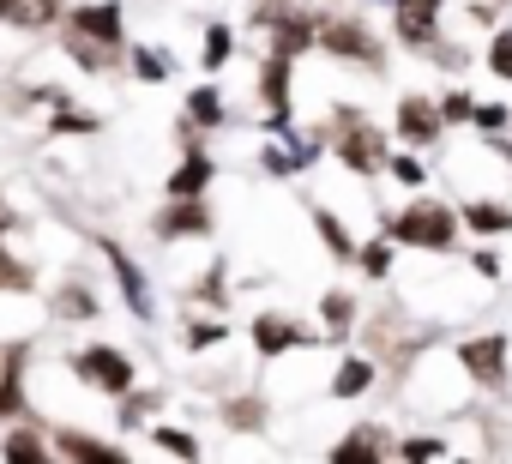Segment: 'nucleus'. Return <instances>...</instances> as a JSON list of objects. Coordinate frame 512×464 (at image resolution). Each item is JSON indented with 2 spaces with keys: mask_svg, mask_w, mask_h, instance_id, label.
I'll return each mask as SVG.
<instances>
[{
  "mask_svg": "<svg viewBox=\"0 0 512 464\" xmlns=\"http://www.w3.org/2000/svg\"><path fill=\"white\" fill-rule=\"evenodd\" d=\"M67 55L85 73H109L127 61V19H121V0H97V7L67 13Z\"/></svg>",
  "mask_w": 512,
  "mask_h": 464,
  "instance_id": "obj_1",
  "label": "nucleus"
},
{
  "mask_svg": "<svg viewBox=\"0 0 512 464\" xmlns=\"http://www.w3.org/2000/svg\"><path fill=\"white\" fill-rule=\"evenodd\" d=\"M386 236H392V242H404V248L452 254V248H458V217H452L446 205H434V199H416L410 211H398V217H392Z\"/></svg>",
  "mask_w": 512,
  "mask_h": 464,
  "instance_id": "obj_2",
  "label": "nucleus"
},
{
  "mask_svg": "<svg viewBox=\"0 0 512 464\" xmlns=\"http://www.w3.org/2000/svg\"><path fill=\"white\" fill-rule=\"evenodd\" d=\"M332 151L356 169V175H380L386 163H392V145H386V133L362 115V109H338V139H332Z\"/></svg>",
  "mask_w": 512,
  "mask_h": 464,
  "instance_id": "obj_3",
  "label": "nucleus"
},
{
  "mask_svg": "<svg viewBox=\"0 0 512 464\" xmlns=\"http://www.w3.org/2000/svg\"><path fill=\"white\" fill-rule=\"evenodd\" d=\"M73 374H79L85 386L109 392V398H127V392L139 386V368H133V356H121V350H109V344L73 350Z\"/></svg>",
  "mask_w": 512,
  "mask_h": 464,
  "instance_id": "obj_4",
  "label": "nucleus"
},
{
  "mask_svg": "<svg viewBox=\"0 0 512 464\" xmlns=\"http://www.w3.org/2000/svg\"><path fill=\"white\" fill-rule=\"evenodd\" d=\"M314 43H320L326 55H338V61H356V67H380V61H386L380 37L362 31L356 19H320V25H314Z\"/></svg>",
  "mask_w": 512,
  "mask_h": 464,
  "instance_id": "obj_5",
  "label": "nucleus"
},
{
  "mask_svg": "<svg viewBox=\"0 0 512 464\" xmlns=\"http://www.w3.org/2000/svg\"><path fill=\"white\" fill-rule=\"evenodd\" d=\"M506 350H512V338L506 332H482V338H464L458 344V362H464V374L476 380V386H506Z\"/></svg>",
  "mask_w": 512,
  "mask_h": 464,
  "instance_id": "obj_6",
  "label": "nucleus"
},
{
  "mask_svg": "<svg viewBox=\"0 0 512 464\" xmlns=\"http://www.w3.org/2000/svg\"><path fill=\"white\" fill-rule=\"evenodd\" d=\"M260 103H266V115H272V127L278 133H290V55H266V67H260Z\"/></svg>",
  "mask_w": 512,
  "mask_h": 464,
  "instance_id": "obj_7",
  "label": "nucleus"
},
{
  "mask_svg": "<svg viewBox=\"0 0 512 464\" xmlns=\"http://www.w3.org/2000/svg\"><path fill=\"white\" fill-rule=\"evenodd\" d=\"M398 7V37L404 49H434V25H440V0H392Z\"/></svg>",
  "mask_w": 512,
  "mask_h": 464,
  "instance_id": "obj_8",
  "label": "nucleus"
},
{
  "mask_svg": "<svg viewBox=\"0 0 512 464\" xmlns=\"http://www.w3.org/2000/svg\"><path fill=\"white\" fill-rule=\"evenodd\" d=\"M440 103H428V97H398V139L404 145H434L440 139Z\"/></svg>",
  "mask_w": 512,
  "mask_h": 464,
  "instance_id": "obj_9",
  "label": "nucleus"
},
{
  "mask_svg": "<svg viewBox=\"0 0 512 464\" xmlns=\"http://www.w3.org/2000/svg\"><path fill=\"white\" fill-rule=\"evenodd\" d=\"M326 332H302L296 320H284V314H260L253 320V344H260V356H284V350H296V344H320Z\"/></svg>",
  "mask_w": 512,
  "mask_h": 464,
  "instance_id": "obj_10",
  "label": "nucleus"
},
{
  "mask_svg": "<svg viewBox=\"0 0 512 464\" xmlns=\"http://www.w3.org/2000/svg\"><path fill=\"white\" fill-rule=\"evenodd\" d=\"M157 236H163V242H175V236H211V211H205V199H175V205L157 217Z\"/></svg>",
  "mask_w": 512,
  "mask_h": 464,
  "instance_id": "obj_11",
  "label": "nucleus"
},
{
  "mask_svg": "<svg viewBox=\"0 0 512 464\" xmlns=\"http://www.w3.org/2000/svg\"><path fill=\"white\" fill-rule=\"evenodd\" d=\"M103 254H109V266H115V278H121V296H127V308L139 314V320H151V290H145V272L127 260V248H115L109 236H103Z\"/></svg>",
  "mask_w": 512,
  "mask_h": 464,
  "instance_id": "obj_12",
  "label": "nucleus"
},
{
  "mask_svg": "<svg viewBox=\"0 0 512 464\" xmlns=\"http://www.w3.org/2000/svg\"><path fill=\"white\" fill-rule=\"evenodd\" d=\"M25 356H31V344H13L0 356V422L25 410Z\"/></svg>",
  "mask_w": 512,
  "mask_h": 464,
  "instance_id": "obj_13",
  "label": "nucleus"
},
{
  "mask_svg": "<svg viewBox=\"0 0 512 464\" xmlns=\"http://www.w3.org/2000/svg\"><path fill=\"white\" fill-rule=\"evenodd\" d=\"M205 181H211V157L205 151H187V163L169 175V199H199Z\"/></svg>",
  "mask_w": 512,
  "mask_h": 464,
  "instance_id": "obj_14",
  "label": "nucleus"
},
{
  "mask_svg": "<svg viewBox=\"0 0 512 464\" xmlns=\"http://www.w3.org/2000/svg\"><path fill=\"white\" fill-rule=\"evenodd\" d=\"M55 452H61V458H91V464H121V458H127L121 446H103V440H91V434H67V428L55 434Z\"/></svg>",
  "mask_w": 512,
  "mask_h": 464,
  "instance_id": "obj_15",
  "label": "nucleus"
},
{
  "mask_svg": "<svg viewBox=\"0 0 512 464\" xmlns=\"http://www.w3.org/2000/svg\"><path fill=\"white\" fill-rule=\"evenodd\" d=\"M55 19H61V0H7V25L19 31H43Z\"/></svg>",
  "mask_w": 512,
  "mask_h": 464,
  "instance_id": "obj_16",
  "label": "nucleus"
},
{
  "mask_svg": "<svg viewBox=\"0 0 512 464\" xmlns=\"http://www.w3.org/2000/svg\"><path fill=\"white\" fill-rule=\"evenodd\" d=\"M368 386H374V362H368V356H350V362L338 368V380H332L338 398H362Z\"/></svg>",
  "mask_w": 512,
  "mask_h": 464,
  "instance_id": "obj_17",
  "label": "nucleus"
},
{
  "mask_svg": "<svg viewBox=\"0 0 512 464\" xmlns=\"http://www.w3.org/2000/svg\"><path fill=\"white\" fill-rule=\"evenodd\" d=\"M380 452H386V434H380V428H368V422H362L350 440H338V446H332V458H380Z\"/></svg>",
  "mask_w": 512,
  "mask_h": 464,
  "instance_id": "obj_18",
  "label": "nucleus"
},
{
  "mask_svg": "<svg viewBox=\"0 0 512 464\" xmlns=\"http://www.w3.org/2000/svg\"><path fill=\"white\" fill-rule=\"evenodd\" d=\"M187 121H193V127H223V97H217L211 85H199V91L187 97Z\"/></svg>",
  "mask_w": 512,
  "mask_h": 464,
  "instance_id": "obj_19",
  "label": "nucleus"
},
{
  "mask_svg": "<svg viewBox=\"0 0 512 464\" xmlns=\"http://www.w3.org/2000/svg\"><path fill=\"white\" fill-rule=\"evenodd\" d=\"M464 223L482 229V236H506V229H512V211H506V205H464Z\"/></svg>",
  "mask_w": 512,
  "mask_h": 464,
  "instance_id": "obj_20",
  "label": "nucleus"
},
{
  "mask_svg": "<svg viewBox=\"0 0 512 464\" xmlns=\"http://www.w3.org/2000/svg\"><path fill=\"white\" fill-rule=\"evenodd\" d=\"M314 223H320V236H326V248H332L338 260H356V242L344 236V223H338L332 211H314Z\"/></svg>",
  "mask_w": 512,
  "mask_h": 464,
  "instance_id": "obj_21",
  "label": "nucleus"
},
{
  "mask_svg": "<svg viewBox=\"0 0 512 464\" xmlns=\"http://www.w3.org/2000/svg\"><path fill=\"white\" fill-rule=\"evenodd\" d=\"M0 452H7V458H19V464H25V458L37 464V458H43V434H37V428H13Z\"/></svg>",
  "mask_w": 512,
  "mask_h": 464,
  "instance_id": "obj_22",
  "label": "nucleus"
},
{
  "mask_svg": "<svg viewBox=\"0 0 512 464\" xmlns=\"http://www.w3.org/2000/svg\"><path fill=\"white\" fill-rule=\"evenodd\" d=\"M229 55H235V31L229 25H211L205 31V67H223Z\"/></svg>",
  "mask_w": 512,
  "mask_h": 464,
  "instance_id": "obj_23",
  "label": "nucleus"
},
{
  "mask_svg": "<svg viewBox=\"0 0 512 464\" xmlns=\"http://www.w3.org/2000/svg\"><path fill=\"white\" fill-rule=\"evenodd\" d=\"M356 266H362L368 278H386V266H392V248H386V242H368V248H356Z\"/></svg>",
  "mask_w": 512,
  "mask_h": 464,
  "instance_id": "obj_24",
  "label": "nucleus"
},
{
  "mask_svg": "<svg viewBox=\"0 0 512 464\" xmlns=\"http://www.w3.org/2000/svg\"><path fill=\"white\" fill-rule=\"evenodd\" d=\"M0 290H31V266H19L7 248H0Z\"/></svg>",
  "mask_w": 512,
  "mask_h": 464,
  "instance_id": "obj_25",
  "label": "nucleus"
},
{
  "mask_svg": "<svg viewBox=\"0 0 512 464\" xmlns=\"http://www.w3.org/2000/svg\"><path fill=\"white\" fill-rule=\"evenodd\" d=\"M151 440H157L163 452H181V458H193V452H199V440H193V434H181V428H151Z\"/></svg>",
  "mask_w": 512,
  "mask_h": 464,
  "instance_id": "obj_26",
  "label": "nucleus"
},
{
  "mask_svg": "<svg viewBox=\"0 0 512 464\" xmlns=\"http://www.w3.org/2000/svg\"><path fill=\"white\" fill-rule=\"evenodd\" d=\"M488 67H494V79H512V31H500L488 43Z\"/></svg>",
  "mask_w": 512,
  "mask_h": 464,
  "instance_id": "obj_27",
  "label": "nucleus"
},
{
  "mask_svg": "<svg viewBox=\"0 0 512 464\" xmlns=\"http://www.w3.org/2000/svg\"><path fill=\"white\" fill-rule=\"evenodd\" d=\"M470 115H476L470 91H446V97H440V121H470Z\"/></svg>",
  "mask_w": 512,
  "mask_h": 464,
  "instance_id": "obj_28",
  "label": "nucleus"
},
{
  "mask_svg": "<svg viewBox=\"0 0 512 464\" xmlns=\"http://www.w3.org/2000/svg\"><path fill=\"white\" fill-rule=\"evenodd\" d=\"M350 314H356V308H350V296H326V326H332V338H344V332H350Z\"/></svg>",
  "mask_w": 512,
  "mask_h": 464,
  "instance_id": "obj_29",
  "label": "nucleus"
},
{
  "mask_svg": "<svg viewBox=\"0 0 512 464\" xmlns=\"http://www.w3.org/2000/svg\"><path fill=\"white\" fill-rule=\"evenodd\" d=\"M386 169H392V175H398V181H404V187H428V169H422V163H416V157H392V163H386Z\"/></svg>",
  "mask_w": 512,
  "mask_h": 464,
  "instance_id": "obj_30",
  "label": "nucleus"
},
{
  "mask_svg": "<svg viewBox=\"0 0 512 464\" xmlns=\"http://www.w3.org/2000/svg\"><path fill=\"white\" fill-rule=\"evenodd\" d=\"M127 55H133V67H139V79H163V55H151V49H139V43H127Z\"/></svg>",
  "mask_w": 512,
  "mask_h": 464,
  "instance_id": "obj_31",
  "label": "nucleus"
},
{
  "mask_svg": "<svg viewBox=\"0 0 512 464\" xmlns=\"http://www.w3.org/2000/svg\"><path fill=\"white\" fill-rule=\"evenodd\" d=\"M55 133H97V115H79V109H61V115H55Z\"/></svg>",
  "mask_w": 512,
  "mask_h": 464,
  "instance_id": "obj_32",
  "label": "nucleus"
},
{
  "mask_svg": "<svg viewBox=\"0 0 512 464\" xmlns=\"http://www.w3.org/2000/svg\"><path fill=\"white\" fill-rule=\"evenodd\" d=\"M211 344H223V326H217V320H199V326L187 332V350H211Z\"/></svg>",
  "mask_w": 512,
  "mask_h": 464,
  "instance_id": "obj_33",
  "label": "nucleus"
},
{
  "mask_svg": "<svg viewBox=\"0 0 512 464\" xmlns=\"http://www.w3.org/2000/svg\"><path fill=\"white\" fill-rule=\"evenodd\" d=\"M55 308H61V314H97V302H91L85 290H61V296H55Z\"/></svg>",
  "mask_w": 512,
  "mask_h": 464,
  "instance_id": "obj_34",
  "label": "nucleus"
},
{
  "mask_svg": "<svg viewBox=\"0 0 512 464\" xmlns=\"http://www.w3.org/2000/svg\"><path fill=\"white\" fill-rule=\"evenodd\" d=\"M470 121H476L482 133H500V127H506V109H500V103H488V109H476Z\"/></svg>",
  "mask_w": 512,
  "mask_h": 464,
  "instance_id": "obj_35",
  "label": "nucleus"
},
{
  "mask_svg": "<svg viewBox=\"0 0 512 464\" xmlns=\"http://www.w3.org/2000/svg\"><path fill=\"white\" fill-rule=\"evenodd\" d=\"M398 452H404V458H440L446 446H440V440H404Z\"/></svg>",
  "mask_w": 512,
  "mask_h": 464,
  "instance_id": "obj_36",
  "label": "nucleus"
},
{
  "mask_svg": "<svg viewBox=\"0 0 512 464\" xmlns=\"http://www.w3.org/2000/svg\"><path fill=\"white\" fill-rule=\"evenodd\" d=\"M199 296H205V302H223V266H211V272H205V284H199Z\"/></svg>",
  "mask_w": 512,
  "mask_h": 464,
  "instance_id": "obj_37",
  "label": "nucleus"
},
{
  "mask_svg": "<svg viewBox=\"0 0 512 464\" xmlns=\"http://www.w3.org/2000/svg\"><path fill=\"white\" fill-rule=\"evenodd\" d=\"M7 223H13V211H7V205H0V229H7Z\"/></svg>",
  "mask_w": 512,
  "mask_h": 464,
  "instance_id": "obj_38",
  "label": "nucleus"
},
{
  "mask_svg": "<svg viewBox=\"0 0 512 464\" xmlns=\"http://www.w3.org/2000/svg\"><path fill=\"white\" fill-rule=\"evenodd\" d=\"M0 356H7V350H0Z\"/></svg>",
  "mask_w": 512,
  "mask_h": 464,
  "instance_id": "obj_39",
  "label": "nucleus"
}]
</instances>
